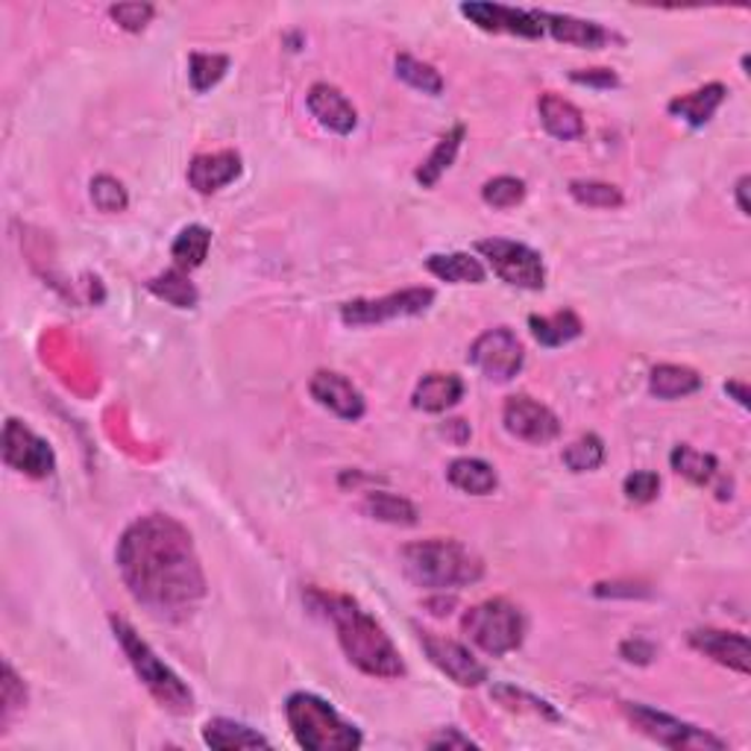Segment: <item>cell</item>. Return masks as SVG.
<instances>
[{"label": "cell", "mask_w": 751, "mask_h": 751, "mask_svg": "<svg viewBox=\"0 0 751 751\" xmlns=\"http://www.w3.org/2000/svg\"><path fill=\"white\" fill-rule=\"evenodd\" d=\"M417 638H420L423 652L429 654V661L458 687H479L488 681V667L482 661H475V654L467 645L423 629H417Z\"/></svg>", "instance_id": "7c38bea8"}, {"label": "cell", "mask_w": 751, "mask_h": 751, "mask_svg": "<svg viewBox=\"0 0 751 751\" xmlns=\"http://www.w3.org/2000/svg\"><path fill=\"white\" fill-rule=\"evenodd\" d=\"M148 291L159 300H164L168 306H177V309H194L200 294H197L194 282L186 277V270L173 268L164 270L162 277H156L148 282Z\"/></svg>", "instance_id": "f546056e"}, {"label": "cell", "mask_w": 751, "mask_h": 751, "mask_svg": "<svg viewBox=\"0 0 751 751\" xmlns=\"http://www.w3.org/2000/svg\"><path fill=\"white\" fill-rule=\"evenodd\" d=\"M309 393L314 397L318 405L329 409L336 417H341V420H350V423L361 420L364 411H368L364 393L347 376L336 373V370H318V373L311 376Z\"/></svg>", "instance_id": "9a60e30c"}, {"label": "cell", "mask_w": 751, "mask_h": 751, "mask_svg": "<svg viewBox=\"0 0 751 751\" xmlns=\"http://www.w3.org/2000/svg\"><path fill=\"white\" fill-rule=\"evenodd\" d=\"M393 66H397V77H400L402 82H409L411 89L423 91V94H432V98H438L443 91V77L438 74L429 62H420V59L409 57V53H400Z\"/></svg>", "instance_id": "d6a6232c"}, {"label": "cell", "mask_w": 751, "mask_h": 751, "mask_svg": "<svg viewBox=\"0 0 751 751\" xmlns=\"http://www.w3.org/2000/svg\"><path fill=\"white\" fill-rule=\"evenodd\" d=\"M622 713L629 717V722L638 728L640 734L654 740L658 745H667V749H675V751H722L725 749V740L713 737L711 731L690 725V722H681V719L670 717V713L654 711V708H649V704L622 702Z\"/></svg>", "instance_id": "52a82bcc"}, {"label": "cell", "mask_w": 751, "mask_h": 751, "mask_svg": "<svg viewBox=\"0 0 751 751\" xmlns=\"http://www.w3.org/2000/svg\"><path fill=\"white\" fill-rule=\"evenodd\" d=\"M640 590L634 584H597V597H629L634 599Z\"/></svg>", "instance_id": "bcb514c9"}, {"label": "cell", "mask_w": 751, "mask_h": 751, "mask_svg": "<svg viewBox=\"0 0 751 751\" xmlns=\"http://www.w3.org/2000/svg\"><path fill=\"white\" fill-rule=\"evenodd\" d=\"M464 397V379L455 373H429L417 382L411 393V405L417 411H429V414H441V411L458 405Z\"/></svg>", "instance_id": "44dd1931"}, {"label": "cell", "mask_w": 751, "mask_h": 751, "mask_svg": "<svg viewBox=\"0 0 751 751\" xmlns=\"http://www.w3.org/2000/svg\"><path fill=\"white\" fill-rule=\"evenodd\" d=\"M620 654L631 663H652L654 645L645 643V640H625V643L620 645Z\"/></svg>", "instance_id": "f6af8a7d"}, {"label": "cell", "mask_w": 751, "mask_h": 751, "mask_svg": "<svg viewBox=\"0 0 751 751\" xmlns=\"http://www.w3.org/2000/svg\"><path fill=\"white\" fill-rule=\"evenodd\" d=\"M502 423H505L508 434H514L517 441L534 443V447L552 443L561 434V420L555 417V411L547 409L543 402L531 400L525 393H517V397L505 402Z\"/></svg>", "instance_id": "4fadbf2b"}, {"label": "cell", "mask_w": 751, "mask_h": 751, "mask_svg": "<svg viewBox=\"0 0 751 751\" xmlns=\"http://www.w3.org/2000/svg\"><path fill=\"white\" fill-rule=\"evenodd\" d=\"M728 98V89L722 86V82H708L704 89L693 91V94H681V98H672L670 100V114H675V118H684L690 127H704V123L711 121L713 114H717V109L725 103Z\"/></svg>", "instance_id": "7402d4cb"}, {"label": "cell", "mask_w": 751, "mask_h": 751, "mask_svg": "<svg viewBox=\"0 0 751 751\" xmlns=\"http://www.w3.org/2000/svg\"><path fill=\"white\" fill-rule=\"evenodd\" d=\"M570 194L575 203L590 206V209H620L622 200H625L620 188L599 180H572Z\"/></svg>", "instance_id": "e575fe53"}, {"label": "cell", "mask_w": 751, "mask_h": 751, "mask_svg": "<svg viewBox=\"0 0 751 751\" xmlns=\"http://www.w3.org/2000/svg\"><path fill=\"white\" fill-rule=\"evenodd\" d=\"M209 247H212V232L200 223H191L177 236L171 247V256L177 268L180 270H194L206 262V256H209Z\"/></svg>", "instance_id": "4dcf8cb0"}, {"label": "cell", "mask_w": 751, "mask_h": 751, "mask_svg": "<svg viewBox=\"0 0 751 751\" xmlns=\"http://www.w3.org/2000/svg\"><path fill=\"white\" fill-rule=\"evenodd\" d=\"M749 177H740V180H737V188H734V194H737V206H740V214H745V218H749L751 214V206H749Z\"/></svg>", "instance_id": "7dc6e473"}, {"label": "cell", "mask_w": 751, "mask_h": 751, "mask_svg": "<svg viewBox=\"0 0 751 751\" xmlns=\"http://www.w3.org/2000/svg\"><path fill=\"white\" fill-rule=\"evenodd\" d=\"M461 16L470 18L484 33H508L520 39H540L543 27L534 18V9L502 7V3H461Z\"/></svg>", "instance_id": "5bb4252c"}, {"label": "cell", "mask_w": 751, "mask_h": 751, "mask_svg": "<svg viewBox=\"0 0 751 751\" xmlns=\"http://www.w3.org/2000/svg\"><path fill=\"white\" fill-rule=\"evenodd\" d=\"M467 359L473 368L482 370L490 382H511L520 370H523L525 352L520 338L508 327L488 329L484 336H479L467 352Z\"/></svg>", "instance_id": "30bf717a"}, {"label": "cell", "mask_w": 751, "mask_h": 751, "mask_svg": "<svg viewBox=\"0 0 751 751\" xmlns=\"http://www.w3.org/2000/svg\"><path fill=\"white\" fill-rule=\"evenodd\" d=\"M725 391H728V393H734L737 402H740V405H743V409H749V388H745L743 382H728V384H725Z\"/></svg>", "instance_id": "c3c4849f"}, {"label": "cell", "mask_w": 751, "mask_h": 751, "mask_svg": "<svg viewBox=\"0 0 751 751\" xmlns=\"http://www.w3.org/2000/svg\"><path fill=\"white\" fill-rule=\"evenodd\" d=\"M306 599L314 611L323 613L336 625L338 643L352 667H359L364 675L384 678V681L405 675V661H402L400 649L356 599L320 593V590H309Z\"/></svg>", "instance_id": "7a4b0ae2"}, {"label": "cell", "mask_w": 751, "mask_h": 751, "mask_svg": "<svg viewBox=\"0 0 751 751\" xmlns=\"http://www.w3.org/2000/svg\"><path fill=\"white\" fill-rule=\"evenodd\" d=\"M622 490H625L629 502H634V505H645V502H652V499L658 497V490H661V479H658V473H652V470H638V473H631L629 479H625Z\"/></svg>", "instance_id": "ab89813d"}, {"label": "cell", "mask_w": 751, "mask_h": 751, "mask_svg": "<svg viewBox=\"0 0 751 751\" xmlns=\"http://www.w3.org/2000/svg\"><path fill=\"white\" fill-rule=\"evenodd\" d=\"M109 16L127 33H141L150 24V18L156 16V9L150 3H114V7H109Z\"/></svg>", "instance_id": "f35d334b"}, {"label": "cell", "mask_w": 751, "mask_h": 751, "mask_svg": "<svg viewBox=\"0 0 751 751\" xmlns=\"http://www.w3.org/2000/svg\"><path fill=\"white\" fill-rule=\"evenodd\" d=\"M434 291L432 288H405L397 294L379 297V300H352L341 306V320L347 327H376L388 320L417 318L423 311L432 309Z\"/></svg>", "instance_id": "9c48e42d"}, {"label": "cell", "mask_w": 751, "mask_h": 751, "mask_svg": "<svg viewBox=\"0 0 751 751\" xmlns=\"http://www.w3.org/2000/svg\"><path fill=\"white\" fill-rule=\"evenodd\" d=\"M534 18L543 27V33H549L555 41L572 44V48H588L599 50L604 44L617 41L611 30H604L597 21H584V18L561 16V12H547V9H534Z\"/></svg>", "instance_id": "2e32d148"}, {"label": "cell", "mask_w": 751, "mask_h": 751, "mask_svg": "<svg viewBox=\"0 0 751 751\" xmlns=\"http://www.w3.org/2000/svg\"><path fill=\"white\" fill-rule=\"evenodd\" d=\"M118 572L130 597L159 620H182L206 597L194 540L168 514H144L118 540Z\"/></svg>", "instance_id": "6da1fadb"}, {"label": "cell", "mask_w": 751, "mask_h": 751, "mask_svg": "<svg viewBox=\"0 0 751 751\" xmlns=\"http://www.w3.org/2000/svg\"><path fill=\"white\" fill-rule=\"evenodd\" d=\"M109 622H112L114 640L121 643L127 661H130V667L136 670L139 681L148 687V693L153 695L156 702L171 713L194 711V695H191L188 684L153 652V649H150L148 640H141L139 631L132 629L127 620H121V617H112Z\"/></svg>", "instance_id": "5b68a950"}, {"label": "cell", "mask_w": 751, "mask_h": 751, "mask_svg": "<svg viewBox=\"0 0 751 751\" xmlns=\"http://www.w3.org/2000/svg\"><path fill=\"white\" fill-rule=\"evenodd\" d=\"M429 749H479V743H473L470 737L458 734V728H447V731L429 740Z\"/></svg>", "instance_id": "ee69618b"}, {"label": "cell", "mask_w": 751, "mask_h": 751, "mask_svg": "<svg viewBox=\"0 0 751 751\" xmlns=\"http://www.w3.org/2000/svg\"><path fill=\"white\" fill-rule=\"evenodd\" d=\"M670 464L678 475H684V479H690L693 484H708L719 470L717 455L693 450V447H687V443H681V447L672 450Z\"/></svg>", "instance_id": "1f68e13d"}, {"label": "cell", "mask_w": 751, "mask_h": 751, "mask_svg": "<svg viewBox=\"0 0 751 751\" xmlns=\"http://www.w3.org/2000/svg\"><path fill=\"white\" fill-rule=\"evenodd\" d=\"M475 250L488 259L502 282L523 291H540L547 286V264L543 256L531 247L520 244V241H508V238H484L475 244Z\"/></svg>", "instance_id": "ba28073f"}, {"label": "cell", "mask_w": 751, "mask_h": 751, "mask_svg": "<svg viewBox=\"0 0 751 751\" xmlns=\"http://www.w3.org/2000/svg\"><path fill=\"white\" fill-rule=\"evenodd\" d=\"M241 177V156L236 150H218V153L194 156L188 164V186L197 194H214Z\"/></svg>", "instance_id": "d6986e66"}, {"label": "cell", "mask_w": 751, "mask_h": 751, "mask_svg": "<svg viewBox=\"0 0 751 751\" xmlns=\"http://www.w3.org/2000/svg\"><path fill=\"white\" fill-rule=\"evenodd\" d=\"M91 200L98 206L100 212H123L130 206V197H127V188L121 182L109 177V173H100L91 180Z\"/></svg>", "instance_id": "74e56055"}, {"label": "cell", "mask_w": 751, "mask_h": 751, "mask_svg": "<svg viewBox=\"0 0 751 751\" xmlns=\"http://www.w3.org/2000/svg\"><path fill=\"white\" fill-rule=\"evenodd\" d=\"M3 461L30 479H48L57 470V455L50 443L16 417H9L3 425Z\"/></svg>", "instance_id": "8fae6325"}, {"label": "cell", "mask_w": 751, "mask_h": 751, "mask_svg": "<svg viewBox=\"0 0 751 751\" xmlns=\"http://www.w3.org/2000/svg\"><path fill=\"white\" fill-rule=\"evenodd\" d=\"M461 629L490 658H505L523 645L525 620L514 602L497 597L473 604L461 620Z\"/></svg>", "instance_id": "8992f818"}, {"label": "cell", "mask_w": 751, "mask_h": 751, "mask_svg": "<svg viewBox=\"0 0 751 751\" xmlns=\"http://www.w3.org/2000/svg\"><path fill=\"white\" fill-rule=\"evenodd\" d=\"M203 743L218 751H238V749H268L270 740L253 728L241 725L236 719H209L203 725Z\"/></svg>", "instance_id": "603a6c76"}, {"label": "cell", "mask_w": 751, "mask_h": 751, "mask_svg": "<svg viewBox=\"0 0 751 751\" xmlns=\"http://www.w3.org/2000/svg\"><path fill=\"white\" fill-rule=\"evenodd\" d=\"M531 336L534 341L543 343V347H563V343L575 341L581 336V320L575 311H555V314H549V318H538V314H531L529 318Z\"/></svg>", "instance_id": "83f0119b"}, {"label": "cell", "mask_w": 751, "mask_h": 751, "mask_svg": "<svg viewBox=\"0 0 751 751\" xmlns=\"http://www.w3.org/2000/svg\"><path fill=\"white\" fill-rule=\"evenodd\" d=\"M229 59L221 53H191L188 57V77H191V89L197 94L214 89L218 82L227 77Z\"/></svg>", "instance_id": "836d02e7"}, {"label": "cell", "mask_w": 751, "mask_h": 751, "mask_svg": "<svg viewBox=\"0 0 751 751\" xmlns=\"http://www.w3.org/2000/svg\"><path fill=\"white\" fill-rule=\"evenodd\" d=\"M482 200L493 209H514L525 200V182L517 177H493L484 182Z\"/></svg>", "instance_id": "8d00e7d4"}, {"label": "cell", "mask_w": 751, "mask_h": 751, "mask_svg": "<svg viewBox=\"0 0 751 751\" xmlns=\"http://www.w3.org/2000/svg\"><path fill=\"white\" fill-rule=\"evenodd\" d=\"M425 268L432 277L452 282V286H482L488 277L484 264L470 253H434L425 259Z\"/></svg>", "instance_id": "cb8c5ba5"}, {"label": "cell", "mask_w": 751, "mask_h": 751, "mask_svg": "<svg viewBox=\"0 0 751 751\" xmlns=\"http://www.w3.org/2000/svg\"><path fill=\"white\" fill-rule=\"evenodd\" d=\"M452 599H429V608H438V611H432V613H438V617H443V613H450V608H452Z\"/></svg>", "instance_id": "681fc988"}, {"label": "cell", "mask_w": 751, "mask_h": 751, "mask_svg": "<svg viewBox=\"0 0 751 751\" xmlns=\"http://www.w3.org/2000/svg\"><path fill=\"white\" fill-rule=\"evenodd\" d=\"M572 82L579 86H590V89H617L620 86V77L613 74L611 68H588V71H572Z\"/></svg>", "instance_id": "7bdbcfd3"}, {"label": "cell", "mask_w": 751, "mask_h": 751, "mask_svg": "<svg viewBox=\"0 0 751 751\" xmlns=\"http://www.w3.org/2000/svg\"><path fill=\"white\" fill-rule=\"evenodd\" d=\"M309 112L318 118L320 127H327L329 132H336V136H350L356 127H359V112L352 107L347 94L336 86H329V82H314L309 89Z\"/></svg>", "instance_id": "ac0fdd59"}, {"label": "cell", "mask_w": 751, "mask_h": 751, "mask_svg": "<svg viewBox=\"0 0 751 751\" xmlns=\"http://www.w3.org/2000/svg\"><path fill=\"white\" fill-rule=\"evenodd\" d=\"M364 514L379 520V523L391 525H414L417 523V508L405 497H393L384 490H373L364 497Z\"/></svg>", "instance_id": "f1b7e54d"}, {"label": "cell", "mask_w": 751, "mask_h": 751, "mask_svg": "<svg viewBox=\"0 0 751 751\" xmlns=\"http://www.w3.org/2000/svg\"><path fill=\"white\" fill-rule=\"evenodd\" d=\"M402 572L414 581L417 588L425 590H452L467 588L482 579V561L450 538L417 540L402 547L400 552Z\"/></svg>", "instance_id": "3957f363"}, {"label": "cell", "mask_w": 751, "mask_h": 751, "mask_svg": "<svg viewBox=\"0 0 751 751\" xmlns=\"http://www.w3.org/2000/svg\"><path fill=\"white\" fill-rule=\"evenodd\" d=\"M702 388V376L684 364H658L649 373V391L658 400H681Z\"/></svg>", "instance_id": "484cf974"}, {"label": "cell", "mask_w": 751, "mask_h": 751, "mask_svg": "<svg viewBox=\"0 0 751 751\" xmlns=\"http://www.w3.org/2000/svg\"><path fill=\"white\" fill-rule=\"evenodd\" d=\"M493 699H520L523 704H517L514 711H529V713H538V717L558 719V713L552 711V704L538 699V695H529L525 690H517V687H511V684L493 687Z\"/></svg>", "instance_id": "60d3db41"}, {"label": "cell", "mask_w": 751, "mask_h": 751, "mask_svg": "<svg viewBox=\"0 0 751 751\" xmlns=\"http://www.w3.org/2000/svg\"><path fill=\"white\" fill-rule=\"evenodd\" d=\"M447 479L452 488L470 493V497H488L499 484L497 470L482 458H455L447 470Z\"/></svg>", "instance_id": "d4e9b609"}, {"label": "cell", "mask_w": 751, "mask_h": 751, "mask_svg": "<svg viewBox=\"0 0 751 751\" xmlns=\"http://www.w3.org/2000/svg\"><path fill=\"white\" fill-rule=\"evenodd\" d=\"M604 461V443L599 434H581L579 441H572L563 450V464L570 467L572 473H590L599 470Z\"/></svg>", "instance_id": "d590c367"}, {"label": "cell", "mask_w": 751, "mask_h": 751, "mask_svg": "<svg viewBox=\"0 0 751 751\" xmlns=\"http://www.w3.org/2000/svg\"><path fill=\"white\" fill-rule=\"evenodd\" d=\"M464 136H467L464 123L452 127V130L447 132L441 141H438V148L425 156V162L417 168L414 180L420 182L423 188L438 186V180H441L443 173L452 168V162H455V156H458V150H461V141H464Z\"/></svg>", "instance_id": "4316f807"}, {"label": "cell", "mask_w": 751, "mask_h": 751, "mask_svg": "<svg viewBox=\"0 0 751 751\" xmlns=\"http://www.w3.org/2000/svg\"><path fill=\"white\" fill-rule=\"evenodd\" d=\"M690 645H693L695 652L708 654L711 661L722 663V667L740 672V675H749L751 672V645L745 634L702 629L690 634Z\"/></svg>", "instance_id": "e0dca14e"}, {"label": "cell", "mask_w": 751, "mask_h": 751, "mask_svg": "<svg viewBox=\"0 0 751 751\" xmlns=\"http://www.w3.org/2000/svg\"><path fill=\"white\" fill-rule=\"evenodd\" d=\"M286 717L297 745L309 751H356L364 743L359 728L347 722L341 713L314 693H291L286 702Z\"/></svg>", "instance_id": "277c9868"}, {"label": "cell", "mask_w": 751, "mask_h": 751, "mask_svg": "<svg viewBox=\"0 0 751 751\" xmlns=\"http://www.w3.org/2000/svg\"><path fill=\"white\" fill-rule=\"evenodd\" d=\"M27 702V687L24 681L16 675L12 663H3V722H7L18 708H24Z\"/></svg>", "instance_id": "b9f144b4"}, {"label": "cell", "mask_w": 751, "mask_h": 751, "mask_svg": "<svg viewBox=\"0 0 751 751\" xmlns=\"http://www.w3.org/2000/svg\"><path fill=\"white\" fill-rule=\"evenodd\" d=\"M538 112L543 130L558 141H579L584 136V114L575 103H570L567 98L555 94V91H547L540 94Z\"/></svg>", "instance_id": "ffe728a7"}]
</instances>
